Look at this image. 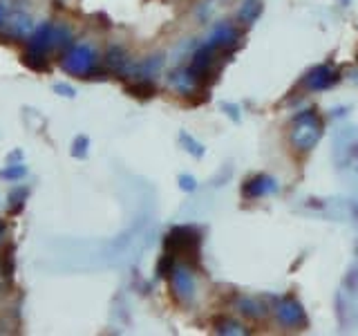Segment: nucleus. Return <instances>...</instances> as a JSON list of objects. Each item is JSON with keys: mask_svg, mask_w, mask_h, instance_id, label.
Here are the masks:
<instances>
[{"mask_svg": "<svg viewBox=\"0 0 358 336\" xmlns=\"http://www.w3.org/2000/svg\"><path fill=\"white\" fill-rule=\"evenodd\" d=\"M320 134H322V121L318 119V115L313 110H307V112H302V115L294 117V126H291L289 141L296 150L305 153V150H311L313 146L318 144Z\"/></svg>", "mask_w": 358, "mask_h": 336, "instance_id": "f257e3e1", "label": "nucleus"}, {"mask_svg": "<svg viewBox=\"0 0 358 336\" xmlns=\"http://www.w3.org/2000/svg\"><path fill=\"white\" fill-rule=\"evenodd\" d=\"M94 65H96V52L85 43L72 45L61 59L63 70L67 74H74V76H87L94 70Z\"/></svg>", "mask_w": 358, "mask_h": 336, "instance_id": "f03ea898", "label": "nucleus"}, {"mask_svg": "<svg viewBox=\"0 0 358 336\" xmlns=\"http://www.w3.org/2000/svg\"><path fill=\"white\" fill-rule=\"evenodd\" d=\"M164 246H166V253H171V255L184 253V255L195 258L197 249H199V238H197V233L193 229L179 227V229H175L171 235H168Z\"/></svg>", "mask_w": 358, "mask_h": 336, "instance_id": "7ed1b4c3", "label": "nucleus"}, {"mask_svg": "<svg viewBox=\"0 0 358 336\" xmlns=\"http://www.w3.org/2000/svg\"><path fill=\"white\" fill-rule=\"evenodd\" d=\"M168 278H171V287H173V294L177 296V300L182 302V305H190V302L195 300V291H197L195 278L190 274V269L182 267V265H175Z\"/></svg>", "mask_w": 358, "mask_h": 336, "instance_id": "20e7f679", "label": "nucleus"}, {"mask_svg": "<svg viewBox=\"0 0 358 336\" xmlns=\"http://www.w3.org/2000/svg\"><path fill=\"white\" fill-rule=\"evenodd\" d=\"M275 316L278 321L287 325V328H302L307 325V314L302 309V305L294 298H282L275 305Z\"/></svg>", "mask_w": 358, "mask_h": 336, "instance_id": "39448f33", "label": "nucleus"}, {"mask_svg": "<svg viewBox=\"0 0 358 336\" xmlns=\"http://www.w3.org/2000/svg\"><path fill=\"white\" fill-rule=\"evenodd\" d=\"M240 41V29L233 25V22H220V25L213 29V34L208 36V45L215 48L217 52L227 50L231 52Z\"/></svg>", "mask_w": 358, "mask_h": 336, "instance_id": "423d86ee", "label": "nucleus"}, {"mask_svg": "<svg viewBox=\"0 0 358 336\" xmlns=\"http://www.w3.org/2000/svg\"><path fill=\"white\" fill-rule=\"evenodd\" d=\"M338 81V72L331 65H318L307 74V88L309 90H327Z\"/></svg>", "mask_w": 358, "mask_h": 336, "instance_id": "0eeeda50", "label": "nucleus"}, {"mask_svg": "<svg viewBox=\"0 0 358 336\" xmlns=\"http://www.w3.org/2000/svg\"><path fill=\"white\" fill-rule=\"evenodd\" d=\"M278 186H275V179L266 177V175H255L253 179L244 184V197H262L273 193Z\"/></svg>", "mask_w": 358, "mask_h": 336, "instance_id": "6e6552de", "label": "nucleus"}, {"mask_svg": "<svg viewBox=\"0 0 358 336\" xmlns=\"http://www.w3.org/2000/svg\"><path fill=\"white\" fill-rule=\"evenodd\" d=\"M5 27L9 31V36L22 38V36H27L29 29H31V18H29L27 11H18V14H14V16H7Z\"/></svg>", "mask_w": 358, "mask_h": 336, "instance_id": "1a4fd4ad", "label": "nucleus"}, {"mask_svg": "<svg viewBox=\"0 0 358 336\" xmlns=\"http://www.w3.org/2000/svg\"><path fill=\"white\" fill-rule=\"evenodd\" d=\"M260 11H262L260 0H244L238 9V20L244 22V25H251V22H255V18L260 16Z\"/></svg>", "mask_w": 358, "mask_h": 336, "instance_id": "9d476101", "label": "nucleus"}, {"mask_svg": "<svg viewBox=\"0 0 358 336\" xmlns=\"http://www.w3.org/2000/svg\"><path fill=\"white\" fill-rule=\"evenodd\" d=\"M11 276H14V246H7V249L0 253V278L3 280H11Z\"/></svg>", "mask_w": 358, "mask_h": 336, "instance_id": "9b49d317", "label": "nucleus"}, {"mask_svg": "<svg viewBox=\"0 0 358 336\" xmlns=\"http://www.w3.org/2000/svg\"><path fill=\"white\" fill-rule=\"evenodd\" d=\"M108 65L115 72H123L128 67V54L123 52L121 48H110V52H108Z\"/></svg>", "mask_w": 358, "mask_h": 336, "instance_id": "f8f14e48", "label": "nucleus"}, {"mask_svg": "<svg viewBox=\"0 0 358 336\" xmlns=\"http://www.w3.org/2000/svg\"><path fill=\"white\" fill-rule=\"evenodd\" d=\"M215 330H217L220 334H246L244 325L238 323V321H233V318H220V321L215 323Z\"/></svg>", "mask_w": 358, "mask_h": 336, "instance_id": "ddd939ff", "label": "nucleus"}, {"mask_svg": "<svg viewBox=\"0 0 358 336\" xmlns=\"http://www.w3.org/2000/svg\"><path fill=\"white\" fill-rule=\"evenodd\" d=\"M240 312L246 314V316H251V318H260L262 314H264V309L257 305L253 298H242L240 300Z\"/></svg>", "mask_w": 358, "mask_h": 336, "instance_id": "4468645a", "label": "nucleus"}, {"mask_svg": "<svg viewBox=\"0 0 358 336\" xmlns=\"http://www.w3.org/2000/svg\"><path fill=\"white\" fill-rule=\"evenodd\" d=\"M128 92H132L134 97H152L155 88L148 81H139V83H130L128 85Z\"/></svg>", "mask_w": 358, "mask_h": 336, "instance_id": "2eb2a0df", "label": "nucleus"}, {"mask_svg": "<svg viewBox=\"0 0 358 336\" xmlns=\"http://www.w3.org/2000/svg\"><path fill=\"white\" fill-rule=\"evenodd\" d=\"M182 141H186V144L190 146L188 150L193 153V155H197V157H199L201 153H204V148H201V146H199V144H197V141H195L193 137H188V134H182Z\"/></svg>", "mask_w": 358, "mask_h": 336, "instance_id": "dca6fc26", "label": "nucleus"}, {"mask_svg": "<svg viewBox=\"0 0 358 336\" xmlns=\"http://www.w3.org/2000/svg\"><path fill=\"white\" fill-rule=\"evenodd\" d=\"M0 175H3V177H20V175H25V168H9V171H3V173H0Z\"/></svg>", "mask_w": 358, "mask_h": 336, "instance_id": "f3484780", "label": "nucleus"}, {"mask_svg": "<svg viewBox=\"0 0 358 336\" xmlns=\"http://www.w3.org/2000/svg\"><path fill=\"white\" fill-rule=\"evenodd\" d=\"M179 182H182V188H186V190H193L195 188V179L193 177H182V179H179Z\"/></svg>", "mask_w": 358, "mask_h": 336, "instance_id": "a211bd4d", "label": "nucleus"}, {"mask_svg": "<svg viewBox=\"0 0 358 336\" xmlns=\"http://www.w3.org/2000/svg\"><path fill=\"white\" fill-rule=\"evenodd\" d=\"M7 227H5V222H0V240H3V235H5Z\"/></svg>", "mask_w": 358, "mask_h": 336, "instance_id": "6ab92c4d", "label": "nucleus"}]
</instances>
